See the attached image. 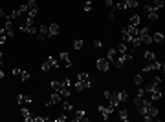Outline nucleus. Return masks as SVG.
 Masks as SVG:
<instances>
[{
	"instance_id": "1",
	"label": "nucleus",
	"mask_w": 165,
	"mask_h": 122,
	"mask_svg": "<svg viewBox=\"0 0 165 122\" xmlns=\"http://www.w3.org/2000/svg\"><path fill=\"white\" fill-rule=\"evenodd\" d=\"M77 80L84 86V90H90V87H92V79H90V75H88V73H77Z\"/></svg>"
},
{
	"instance_id": "2",
	"label": "nucleus",
	"mask_w": 165,
	"mask_h": 122,
	"mask_svg": "<svg viewBox=\"0 0 165 122\" xmlns=\"http://www.w3.org/2000/svg\"><path fill=\"white\" fill-rule=\"evenodd\" d=\"M97 109H99V113H101V115H103V118H105V120H106V118H108L110 115H112V113H114V108H110L108 104H101V106H99Z\"/></svg>"
},
{
	"instance_id": "3",
	"label": "nucleus",
	"mask_w": 165,
	"mask_h": 122,
	"mask_svg": "<svg viewBox=\"0 0 165 122\" xmlns=\"http://www.w3.org/2000/svg\"><path fill=\"white\" fill-rule=\"evenodd\" d=\"M95 66H97V69L101 71V73H106L108 71V68H110V62L106 60V58H97V62H95Z\"/></svg>"
},
{
	"instance_id": "4",
	"label": "nucleus",
	"mask_w": 165,
	"mask_h": 122,
	"mask_svg": "<svg viewBox=\"0 0 165 122\" xmlns=\"http://www.w3.org/2000/svg\"><path fill=\"white\" fill-rule=\"evenodd\" d=\"M59 62H61V66H64V68H72V60H70V55L66 53V51H62V53L59 55Z\"/></svg>"
},
{
	"instance_id": "5",
	"label": "nucleus",
	"mask_w": 165,
	"mask_h": 122,
	"mask_svg": "<svg viewBox=\"0 0 165 122\" xmlns=\"http://www.w3.org/2000/svg\"><path fill=\"white\" fill-rule=\"evenodd\" d=\"M145 11H147L149 20H152V22H154V20H158V17H160V15H158V9H154L150 4H147V6H145Z\"/></svg>"
},
{
	"instance_id": "6",
	"label": "nucleus",
	"mask_w": 165,
	"mask_h": 122,
	"mask_svg": "<svg viewBox=\"0 0 165 122\" xmlns=\"http://www.w3.org/2000/svg\"><path fill=\"white\" fill-rule=\"evenodd\" d=\"M117 55H119V53H117V49H116V48H108V51H106V57H105V58H106L110 64H114V60L117 58Z\"/></svg>"
},
{
	"instance_id": "7",
	"label": "nucleus",
	"mask_w": 165,
	"mask_h": 122,
	"mask_svg": "<svg viewBox=\"0 0 165 122\" xmlns=\"http://www.w3.org/2000/svg\"><path fill=\"white\" fill-rule=\"evenodd\" d=\"M84 120H88L86 111H83V109H77V111L73 113V122H84Z\"/></svg>"
},
{
	"instance_id": "8",
	"label": "nucleus",
	"mask_w": 165,
	"mask_h": 122,
	"mask_svg": "<svg viewBox=\"0 0 165 122\" xmlns=\"http://www.w3.org/2000/svg\"><path fill=\"white\" fill-rule=\"evenodd\" d=\"M150 35H152V42L154 44H161L165 40V35H163L161 31H154V33H150Z\"/></svg>"
},
{
	"instance_id": "9",
	"label": "nucleus",
	"mask_w": 165,
	"mask_h": 122,
	"mask_svg": "<svg viewBox=\"0 0 165 122\" xmlns=\"http://www.w3.org/2000/svg\"><path fill=\"white\" fill-rule=\"evenodd\" d=\"M117 53L119 55H127V53H132V49L128 48L127 42H121V44H117Z\"/></svg>"
},
{
	"instance_id": "10",
	"label": "nucleus",
	"mask_w": 165,
	"mask_h": 122,
	"mask_svg": "<svg viewBox=\"0 0 165 122\" xmlns=\"http://www.w3.org/2000/svg\"><path fill=\"white\" fill-rule=\"evenodd\" d=\"M116 97H117V100H119V104H121V102H127V100H128V91H127V90H121V91H116Z\"/></svg>"
},
{
	"instance_id": "11",
	"label": "nucleus",
	"mask_w": 165,
	"mask_h": 122,
	"mask_svg": "<svg viewBox=\"0 0 165 122\" xmlns=\"http://www.w3.org/2000/svg\"><path fill=\"white\" fill-rule=\"evenodd\" d=\"M139 22H141L139 15H130V18H128V26H134V27H138V26H139Z\"/></svg>"
},
{
	"instance_id": "12",
	"label": "nucleus",
	"mask_w": 165,
	"mask_h": 122,
	"mask_svg": "<svg viewBox=\"0 0 165 122\" xmlns=\"http://www.w3.org/2000/svg\"><path fill=\"white\" fill-rule=\"evenodd\" d=\"M39 33H40L44 38H50V37H51V35H50V27H48L46 24H42V26L39 27Z\"/></svg>"
},
{
	"instance_id": "13",
	"label": "nucleus",
	"mask_w": 165,
	"mask_h": 122,
	"mask_svg": "<svg viewBox=\"0 0 165 122\" xmlns=\"http://www.w3.org/2000/svg\"><path fill=\"white\" fill-rule=\"evenodd\" d=\"M20 113H22V117H24V120H28V122H31V120H33V115H31L29 109L22 108V109H20Z\"/></svg>"
},
{
	"instance_id": "14",
	"label": "nucleus",
	"mask_w": 165,
	"mask_h": 122,
	"mask_svg": "<svg viewBox=\"0 0 165 122\" xmlns=\"http://www.w3.org/2000/svg\"><path fill=\"white\" fill-rule=\"evenodd\" d=\"M61 104H62V109H64V113H68V111H73V104H72V102H68L66 98H64V100H62Z\"/></svg>"
},
{
	"instance_id": "15",
	"label": "nucleus",
	"mask_w": 165,
	"mask_h": 122,
	"mask_svg": "<svg viewBox=\"0 0 165 122\" xmlns=\"http://www.w3.org/2000/svg\"><path fill=\"white\" fill-rule=\"evenodd\" d=\"M48 27H50V35H51V37H53V35H59V31H61V26H59V24H50Z\"/></svg>"
},
{
	"instance_id": "16",
	"label": "nucleus",
	"mask_w": 165,
	"mask_h": 122,
	"mask_svg": "<svg viewBox=\"0 0 165 122\" xmlns=\"http://www.w3.org/2000/svg\"><path fill=\"white\" fill-rule=\"evenodd\" d=\"M143 57H145L147 62H152V60H156V53H154V51H145V53H143Z\"/></svg>"
},
{
	"instance_id": "17",
	"label": "nucleus",
	"mask_w": 165,
	"mask_h": 122,
	"mask_svg": "<svg viewBox=\"0 0 165 122\" xmlns=\"http://www.w3.org/2000/svg\"><path fill=\"white\" fill-rule=\"evenodd\" d=\"M125 6H127V9H134L139 6V2L138 0H125Z\"/></svg>"
},
{
	"instance_id": "18",
	"label": "nucleus",
	"mask_w": 165,
	"mask_h": 122,
	"mask_svg": "<svg viewBox=\"0 0 165 122\" xmlns=\"http://www.w3.org/2000/svg\"><path fill=\"white\" fill-rule=\"evenodd\" d=\"M59 95H61V98H62V100H64V98H68L70 97V90H68V87H61V90H59Z\"/></svg>"
},
{
	"instance_id": "19",
	"label": "nucleus",
	"mask_w": 165,
	"mask_h": 122,
	"mask_svg": "<svg viewBox=\"0 0 165 122\" xmlns=\"http://www.w3.org/2000/svg\"><path fill=\"white\" fill-rule=\"evenodd\" d=\"M46 60H48V62L51 64V68H55V69H59V66H61V62H59L57 58H55V57H48Z\"/></svg>"
},
{
	"instance_id": "20",
	"label": "nucleus",
	"mask_w": 165,
	"mask_h": 122,
	"mask_svg": "<svg viewBox=\"0 0 165 122\" xmlns=\"http://www.w3.org/2000/svg\"><path fill=\"white\" fill-rule=\"evenodd\" d=\"M50 98H51V102H53V104H61V102H62V98H61L59 91H55V93H53V95H51Z\"/></svg>"
},
{
	"instance_id": "21",
	"label": "nucleus",
	"mask_w": 165,
	"mask_h": 122,
	"mask_svg": "<svg viewBox=\"0 0 165 122\" xmlns=\"http://www.w3.org/2000/svg\"><path fill=\"white\" fill-rule=\"evenodd\" d=\"M117 117H119L121 120H123V122H127V120L130 118V117H128V111H127V109H121V111L117 113Z\"/></svg>"
},
{
	"instance_id": "22",
	"label": "nucleus",
	"mask_w": 165,
	"mask_h": 122,
	"mask_svg": "<svg viewBox=\"0 0 165 122\" xmlns=\"http://www.w3.org/2000/svg\"><path fill=\"white\" fill-rule=\"evenodd\" d=\"M61 87H62V82L61 80H51V90L53 91H59Z\"/></svg>"
},
{
	"instance_id": "23",
	"label": "nucleus",
	"mask_w": 165,
	"mask_h": 122,
	"mask_svg": "<svg viewBox=\"0 0 165 122\" xmlns=\"http://www.w3.org/2000/svg\"><path fill=\"white\" fill-rule=\"evenodd\" d=\"M39 15V7H33V9H28V18H35Z\"/></svg>"
},
{
	"instance_id": "24",
	"label": "nucleus",
	"mask_w": 165,
	"mask_h": 122,
	"mask_svg": "<svg viewBox=\"0 0 165 122\" xmlns=\"http://www.w3.org/2000/svg\"><path fill=\"white\" fill-rule=\"evenodd\" d=\"M20 80H22V82H28V80H29V71L22 69V71H20Z\"/></svg>"
},
{
	"instance_id": "25",
	"label": "nucleus",
	"mask_w": 165,
	"mask_h": 122,
	"mask_svg": "<svg viewBox=\"0 0 165 122\" xmlns=\"http://www.w3.org/2000/svg\"><path fill=\"white\" fill-rule=\"evenodd\" d=\"M165 6V0H154V2H152V7L154 9H161Z\"/></svg>"
},
{
	"instance_id": "26",
	"label": "nucleus",
	"mask_w": 165,
	"mask_h": 122,
	"mask_svg": "<svg viewBox=\"0 0 165 122\" xmlns=\"http://www.w3.org/2000/svg\"><path fill=\"white\" fill-rule=\"evenodd\" d=\"M83 40L81 38H77V40H73V49H77V51H79V49H83Z\"/></svg>"
},
{
	"instance_id": "27",
	"label": "nucleus",
	"mask_w": 165,
	"mask_h": 122,
	"mask_svg": "<svg viewBox=\"0 0 165 122\" xmlns=\"http://www.w3.org/2000/svg\"><path fill=\"white\" fill-rule=\"evenodd\" d=\"M40 69H42L44 73H46V71H50V69H51V64H50L48 60H44V62H42V66H40Z\"/></svg>"
},
{
	"instance_id": "28",
	"label": "nucleus",
	"mask_w": 165,
	"mask_h": 122,
	"mask_svg": "<svg viewBox=\"0 0 165 122\" xmlns=\"http://www.w3.org/2000/svg\"><path fill=\"white\" fill-rule=\"evenodd\" d=\"M92 9H94V2H90V0H86V2H84V11H86V13H90Z\"/></svg>"
},
{
	"instance_id": "29",
	"label": "nucleus",
	"mask_w": 165,
	"mask_h": 122,
	"mask_svg": "<svg viewBox=\"0 0 165 122\" xmlns=\"http://www.w3.org/2000/svg\"><path fill=\"white\" fill-rule=\"evenodd\" d=\"M134 84L136 86H143V75H134Z\"/></svg>"
},
{
	"instance_id": "30",
	"label": "nucleus",
	"mask_w": 165,
	"mask_h": 122,
	"mask_svg": "<svg viewBox=\"0 0 165 122\" xmlns=\"http://www.w3.org/2000/svg\"><path fill=\"white\" fill-rule=\"evenodd\" d=\"M116 9H117V11H125V9H127V6H125V0H119V2H117V6H116Z\"/></svg>"
},
{
	"instance_id": "31",
	"label": "nucleus",
	"mask_w": 165,
	"mask_h": 122,
	"mask_svg": "<svg viewBox=\"0 0 165 122\" xmlns=\"http://www.w3.org/2000/svg\"><path fill=\"white\" fill-rule=\"evenodd\" d=\"M73 87H75V91H83L84 90V86L79 82V80H75V84H73Z\"/></svg>"
},
{
	"instance_id": "32",
	"label": "nucleus",
	"mask_w": 165,
	"mask_h": 122,
	"mask_svg": "<svg viewBox=\"0 0 165 122\" xmlns=\"http://www.w3.org/2000/svg\"><path fill=\"white\" fill-rule=\"evenodd\" d=\"M26 6H28V9H33V7H37V2H35V0H28Z\"/></svg>"
},
{
	"instance_id": "33",
	"label": "nucleus",
	"mask_w": 165,
	"mask_h": 122,
	"mask_svg": "<svg viewBox=\"0 0 165 122\" xmlns=\"http://www.w3.org/2000/svg\"><path fill=\"white\" fill-rule=\"evenodd\" d=\"M152 71V68H150V62H147L145 66H143V73H150Z\"/></svg>"
},
{
	"instance_id": "34",
	"label": "nucleus",
	"mask_w": 165,
	"mask_h": 122,
	"mask_svg": "<svg viewBox=\"0 0 165 122\" xmlns=\"http://www.w3.org/2000/svg\"><path fill=\"white\" fill-rule=\"evenodd\" d=\"M61 82H62V86H64V87H70V86H72V80H70V79H62Z\"/></svg>"
},
{
	"instance_id": "35",
	"label": "nucleus",
	"mask_w": 165,
	"mask_h": 122,
	"mask_svg": "<svg viewBox=\"0 0 165 122\" xmlns=\"http://www.w3.org/2000/svg\"><path fill=\"white\" fill-rule=\"evenodd\" d=\"M94 48H95V49H101V48H103V42H101V40H94Z\"/></svg>"
},
{
	"instance_id": "36",
	"label": "nucleus",
	"mask_w": 165,
	"mask_h": 122,
	"mask_svg": "<svg viewBox=\"0 0 165 122\" xmlns=\"http://www.w3.org/2000/svg\"><path fill=\"white\" fill-rule=\"evenodd\" d=\"M15 100H17V104H24V95H17V98H15Z\"/></svg>"
},
{
	"instance_id": "37",
	"label": "nucleus",
	"mask_w": 165,
	"mask_h": 122,
	"mask_svg": "<svg viewBox=\"0 0 165 122\" xmlns=\"http://www.w3.org/2000/svg\"><path fill=\"white\" fill-rule=\"evenodd\" d=\"M18 11H20V13H28V6L26 4H20L18 6Z\"/></svg>"
},
{
	"instance_id": "38",
	"label": "nucleus",
	"mask_w": 165,
	"mask_h": 122,
	"mask_svg": "<svg viewBox=\"0 0 165 122\" xmlns=\"http://www.w3.org/2000/svg\"><path fill=\"white\" fill-rule=\"evenodd\" d=\"M7 42V35L6 33H0V44H6Z\"/></svg>"
},
{
	"instance_id": "39",
	"label": "nucleus",
	"mask_w": 165,
	"mask_h": 122,
	"mask_svg": "<svg viewBox=\"0 0 165 122\" xmlns=\"http://www.w3.org/2000/svg\"><path fill=\"white\" fill-rule=\"evenodd\" d=\"M55 120H57V122H64V120H68V117H66V113H62V115H59Z\"/></svg>"
},
{
	"instance_id": "40",
	"label": "nucleus",
	"mask_w": 165,
	"mask_h": 122,
	"mask_svg": "<svg viewBox=\"0 0 165 122\" xmlns=\"http://www.w3.org/2000/svg\"><path fill=\"white\" fill-rule=\"evenodd\" d=\"M20 68H13V69H11V73H13V77H17V75H20Z\"/></svg>"
},
{
	"instance_id": "41",
	"label": "nucleus",
	"mask_w": 165,
	"mask_h": 122,
	"mask_svg": "<svg viewBox=\"0 0 165 122\" xmlns=\"http://www.w3.org/2000/svg\"><path fill=\"white\" fill-rule=\"evenodd\" d=\"M105 6L106 7H112L114 6V0H105Z\"/></svg>"
},
{
	"instance_id": "42",
	"label": "nucleus",
	"mask_w": 165,
	"mask_h": 122,
	"mask_svg": "<svg viewBox=\"0 0 165 122\" xmlns=\"http://www.w3.org/2000/svg\"><path fill=\"white\" fill-rule=\"evenodd\" d=\"M33 120H37V122H44V120H46V117H33Z\"/></svg>"
},
{
	"instance_id": "43",
	"label": "nucleus",
	"mask_w": 165,
	"mask_h": 122,
	"mask_svg": "<svg viewBox=\"0 0 165 122\" xmlns=\"http://www.w3.org/2000/svg\"><path fill=\"white\" fill-rule=\"evenodd\" d=\"M0 18H4V20H6V18H7V15H6V13H4V9H2V7H0Z\"/></svg>"
},
{
	"instance_id": "44",
	"label": "nucleus",
	"mask_w": 165,
	"mask_h": 122,
	"mask_svg": "<svg viewBox=\"0 0 165 122\" xmlns=\"http://www.w3.org/2000/svg\"><path fill=\"white\" fill-rule=\"evenodd\" d=\"M42 40H46V38H44V37L40 35V33H39V35H37V42H42Z\"/></svg>"
},
{
	"instance_id": "45",
	"label": "nucleus",
	"mask_w": 165,
	"mask_h": 122,
	"mask_svg": "<svg viewBox=\"0 0 165 122\" xmlns=\"http://www.w3.org/2000/svg\"><path fill=\"white\" fill-rule=\"evenodd\" d=\"M0 64L4 66V53H2V51H0Z\"/></svg>"
},
{
	"instance_id": "46",
	"label": "nucleus",
	"mask_w": 165,
	"mask_h": 122,
	"mask_svg": "<svg viewBox=\"0 0 165 122\" xmlns=\"http://www.w3.org/2000/svg\"><path fill=\"white\" fill-rule=\"evenodd\" d=\"M2 77H4V71H2V68H0V79H2Z\"/></svg>"
},
{
	"instance_id": "47",
	"label": "nucleus",
	"mask_w": 165,
	"mask_h": 122,
	"mask_svg": "<svg viewBox=\"0 0 165 122\" xmlns=\"http://www.w3.org/2000/svg\"><path fill=\"white\" fill-rule=\"evenodd\" d=\"M0 68H2V64H0Z\"/></svg>"
},
{
	"instance_id": "48",
	"label": "nucleus",
	"mask_w": 165,
	"mask_h": 122,
	"mask_svg": "<svg viewBox=\"0 0 165 122\" xmlns=\"http://www.w3.org/2000/svg\"><path fill=\"white\" fill-rule=\"evenodd\" d=\"M84 2H86V0H84Z\"/></svg>"
}]
</instances>
